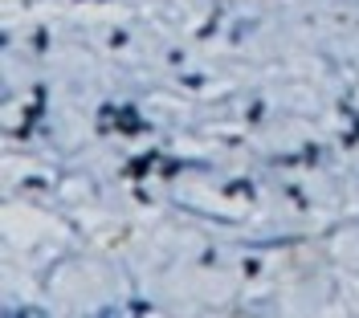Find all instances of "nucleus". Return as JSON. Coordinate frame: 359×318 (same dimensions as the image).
<instances>
[]
</instances>
